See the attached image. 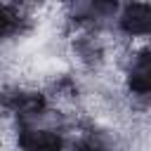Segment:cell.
I'll use <instances>...</instances> for the list:
<instances>
[{"label":"cell","instance_id":"cell-1","mask_svg":"<svg viewBox=\"0 0 151 151\" xmlns=\"http://www.w3.org/2000/svg\"><path fill=\"white\" fill-rule=\"evenodd\" d=\"M19 146L21 151H61V137L50 130H21Z\"/></svg>","mask_w":151,"mask_h":151},{"label":"cell","instance_id":"cell-3","mask_svg":"<svg viewBox=\"0 0 151 151\" xmlns=\"http://www.w3.org/2000/svg\"><path fill=\"white\" fill-rule=\"evenodd\" d=\"M12 26H14V14H12L7 7H2V5H0V35L9 33V31H12Z\"/></svg>","mask_w":151,"mask_h":151},{"label":"cell","instance_id":"cell-2","mask_svg":"<svg viewBox=\"0 0 151 151\" xmlns=\"http://www.w3.org/2000/svg\"><path fill=\"white\" fill-rule=\"evenodd\" d=\"M120 26L127 35H146L151 31V7L144 2H134L125 9Z\"/></svg>","mask_w":151,"mask_h":151},{"label":"cell","instance_id":"cell-4","mask_svg":"<svg viewBox=\"0 0 151 151\" xmlns=\"http://www.w3.org/2000/svg\"><path fill=\"white\" fill-rule=\"evenodd\" d=\"M78 151H104V146H101V142H99V139L90 137V139H85V142L78 146Z\"/></svg>","mask_w":151,"mask_h":151}]
</instances>
